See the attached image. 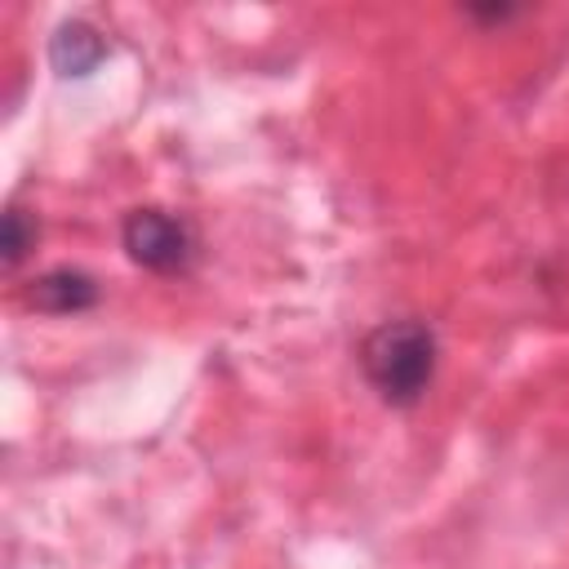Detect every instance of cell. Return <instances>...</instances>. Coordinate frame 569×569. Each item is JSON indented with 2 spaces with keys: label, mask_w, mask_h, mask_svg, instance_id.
Wrapping results in <instances>:
<instances>
[{
  "label": "cell",
  "mask_w": 569,
  "mask_h": 569,
  "mask_svg": "<svg viewBox=\"0 0 569 569\" xmlns=\"http://www.w3.org/2000/svg\"><path fill=\"white\" fill-rule=\"evenodd\" d=\"M436 333L427 320H387L378 329H369V338L360 342V369L369 378V387L405 409V405H418L422 391L431 387V373H436Z\"/></svg>",
  "instance_id": "obj_1"
},
{
  "label": "cell",
  "mask_w": 569,
  "mask_h": 569,
  "mask_svg": "<svg viewBox=\"0 0 569 569\" xmlns=\"http://www.w3.org/2000/svg\"><path fill=\"white\" fill-rule=\"evenodd\" d=\"M124 253L147 271H182L196 253V236L182 218L164 209H133L120 227Z\"/></svg>",
  "instance_id": "obj_2"
},
{
  "label": "cell",
  "mask_w": 569,
  "mask_h": 569,
  "mask_svg": "<svg viewBox=\"0 0 569 569\" xmlns=\"http://www.w3.org/2000/svg\"><path fill=\"white\" fill-rule=\"evenodd\" d=\"M93 302H98V280L76 267H53L27 284V307L44 316H76V311H89Z\"/></svg>",
  "instance_id": "obj_3"
},
{
  "label": "cell",
  "mask_w": 569,
  "mask_h": 569,
  "mask_svg": "<svg viewBox=\"0 0 569 569\" xmlns=\"http://www.w3.org/2000/svg\"><path fill=\"white\" fill-rule=\"evenodd\" d=\"M107 58V40L89 27V22H80V18H71V22H62L58 31H53V40H49V62H53V71L58 76H89L98 62Z\"/></svg>",
  "instance_id": "obj_4"
},
{
  "label": "cell",
  "mask_w": 569,
  "mask_h": 569,
  "mask_svg": "<svg viewBox=\"0 0 569 569\" xmlns=\"http://www.w3.org/2000/svg\"><path fill=\"white\" fill-rule=\"evenodd\" d=\"M31 244H36V222H31L18 204H9V209H4V236H0V249H4L0 258H4V267H18Z\"/></svg>",
  "instance_id": "obj_5"
},
{
  "label": "cell",
  "mask_w": 569,
  "mask_h": 569,
  "mask_svg": "<svg viewBox=\"0 0 569 569\" xmlns=\"http://www.w3.org/2000/svg\"><path fill=\"white\" fill-rule=\"evenodd\" d=\"M516 9L511 4H489V9H471V18H485V22H502V18H511Z\"/></svg>",
  "instance_id": "obj_6"
}]
</instances>
